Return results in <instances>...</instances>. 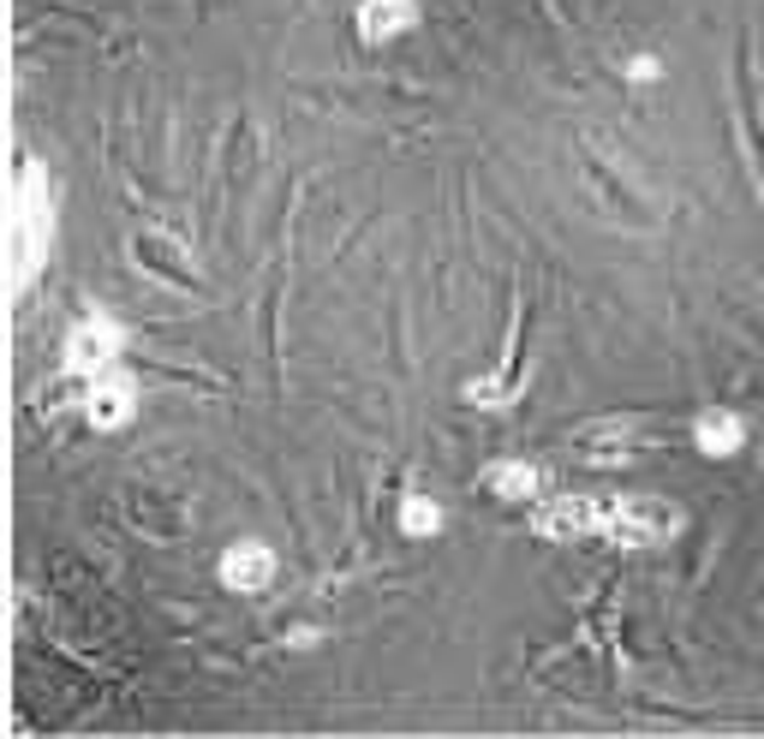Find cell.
<instances>
[{
  "instance_id": "cell-1",
  "label": "cell",
  "mask_w": 764,
  "mask_h": 739,
  "mask_svg": "<svg viewBox=\"0 0 764 739\" xmlns=\"http://www.w3.org/2000/svg\"><path fill=\"white\" fill-rule=\"evenodd\" d=\"M675 525H681V520H675V507H664V501H651V495H627V501H615V507L604 513V531L615 543H627V549L664 543Z\"/></svg>"
},
{
  "instance_id": "cell-5",
  "label": "cell",
  "mask_w": 764,
  "mask_h": 739,
  "mask_svg": "<svg viewBox=\"0 0 764 739\" xmlns=\"http://www.w3.org/2000/svg\"><path fill=\"white\" fill-rule=\"evenodd\" d=\"M72 364H84V370H91V364H108L114 358V352H120V329H114V322L108 317H96V322H78V329H72Z\"/></svg>"
},
{
  "instance_id": "cell-9",
  "label": "cell",
  "mask_w": 764,
  "mask_h": 739,
  "mask_svg": "<svg viewBox=\"0 0 764 739\" xmlns=\"http://www.w3.org/2000/svg\"><path fill=\"white\" fill-rule=\"evenodd\" d=\"M484 490L508 495V501H526V495L538 490V471L532 465H496V471H484Z\"/></svg>"
},
{
  "instance_id": "cell-6",
  "label": "cell",
  "mask_w": 764,
  "mask_h": 739,
  "mask_svg": "<svg viewBox=\"0 0 764 739\" xmlns=\"http://www.w3.org/2000/svg\"><path fill=\"white\" fill-rule=\"evenodd\" d=\"M359 24H364V36H401L406 24H413V0H364V12H359Z\"/></svg>"
},
{
  "instance_id": "cell-7",
  "label": "cell",
  "mask_w": 764,
  "mask_h": 739,
  "mask_svg": "<svg viewBox=\"0 0 764 739\" xmlns=\"http://www.w3.org/2000/svg\"><path fill=\"white\" fill-rule=\"evenodd\" d=\"M699 448L711 453V460H729L734 448H741V418L734 411H711V418H699Z\"/></svg>"
},
{
  "instance_id": "cell-2",
  "label": "cell",
  "mask_w": 764,
  "mask_h": 739,
  "mask_svg": "<svg viewBox=\"0 0 764 739\" xmlns=\"http://www.w3.org/2000/svg\"><path fill=\"white\" fill-rule=\"evenodd\" d=\"M639 436H645L639 418H604V424H585V430L573 436V448H580V460L609 465V460H627Z\"/></svg>"
},
{
  "instance_id": "cell-8",
  "label": "cell",
  "mask_w": 764,
  "mask_h": 739,
  "mask_svg": "<svg viewBox=\"0 0 764 739\" xmlns=\"http://www.w3.org/2000/svg\"><path fill=\"white\" fill-rule=\"evenodd\" d=\"M91 418L108 424V430L131 418V388H126V382H96V388H91Z\"/></svg>"
},
{
  "instance_id": "cell-10",
  "label": "cell",
  "mask_w": 764,
  "mask_h": 739,
  "mask_svg": "<svg viewBox=\"0 0 764 739\" xmlns=\"http://www.w3.org/2000/svg\"><path fill=\"white\" fill-rule=\"evenodd\" d=\"M436 525H443V513H436L424 495H413V507H406V531H413V537H424V531H436Z\"/></svg>"
},
{
  "instance_id": "cell-3",
  "label": "cell",
  "mask_w": 764,
  "mask_h": 739,
  "mask_svg": "<svg viewBox=\"0 0 764 739\" xmlns=\"http://www.w3.org/2000/svg\"><path fill=\"white\" fill-rule=\"evenodd\" d=\"M597 525H604V513H597V501H585V495H555L550 507L538 513L543 537H585V531H597Z\"/></svg>"
},
{
  "instance_id": "cell-4",
  "label": "cell",
  "mask_w": 764,
  "mask_h": 739,
  "mask_svg": "<svg viewBox=\"0 0 764 739\" xmlns=\"http://www.w3.org/2000/svg\"><path fill=\"white\" fill-rule=\"evenodd\" d=\"M269 572H275V560L263 543H233L227 560H222V585L233 590H257V585H269Z\"/></svg>"
}]
</instances>
